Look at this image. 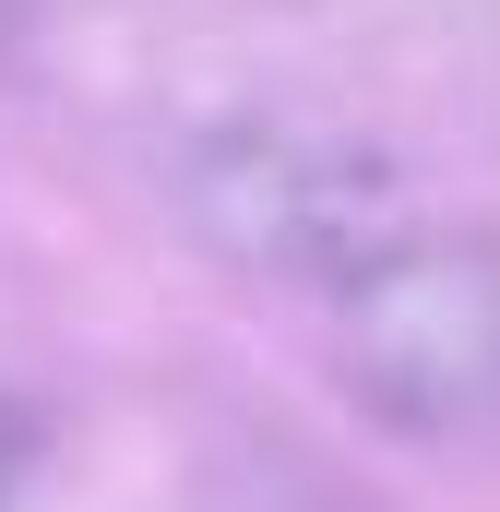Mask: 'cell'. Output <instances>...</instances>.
I'll return each instance as SVG.
<instances>
[{
  "instance_id": "obj_1",
  "label": "cell",
  "mask_w": 500,
  "mask_h": 512,
  "mask_svg": "<svg viewBox=\"0 0 500 512\" xmlns=\"http://www.w3.org/2000/svg\"><path fill=\"white\" fill-rule=\"evenodd\" d=\"M334 370L381 429H477L500 417V239L393 227L334 274Z\"/></svg>"
},
{
  "instance_id": "obj_2",
  "label": "cell",
  "mask_w": 500,
  "mask_h": 512,
  "mask_svg": "<svg viewBox=\"0 0 500 512\" xmlns=\"http://www.w3.org/2000/svg\"><path fill=\"white\" fill-rule=\"evenodd\" d=\"M179 215L227 262L262 274H346L405 227V191L370 143L298 120H215L179 155Z\"/></svg>"
},
{
  "instance_id": "obj_3",
  "label": "cell",
  "mask_w": 500,
  "mask_h": 512,
  "mask_svg": "<svg viewBox=\"0 0 500 512\" xmlns=\"http://www.w3.org/2000/svg\"><path fill=\"white\" fill-rule=\"evenodd\" d=\"M12 489H24V417L0 405V512H12Z\"/></svg>"
}]
</instances>
